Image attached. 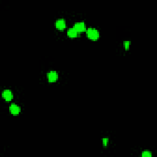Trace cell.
<instances>
[{
	"label": "cell",
	"instance_id": "277c9868",
	"mask_svg": "<svg viewBox=\"0 0 157 157\" xmlns=\"http://www.w3.org/2000/svg\"><path fill=\"white\" fill-rule=\"evenodd\" d=\"M9 110L10 114L13 116H17L19 115L21 112L20 106L15 103H12L9 107Z\"/></svg>",
	"mask_w": 157,
	"mask_h": 157
},
{
	"label": "cell",
	"instance_id": "6da1fadb",
	"mask_svg": "<svg viewBox=\"0 0 157 157\" xmlns=\"http://www.w3.org/2000/svg\"><path fill=\"white\" fill-rule=\"evenodd\" d=\"M85 33L87 38L91 41H97L100 37V33L99 30L95 28L90 27L87 28Z\"/></svg>",
	"mask_w": 157,
	"mask_h": 157
},
{
	"label": "cell",
	"instance_id": "5b68a950",
	"mask_svg": "<svg viewBox=\"0 0 157 157\" xmlns=\"http://www.w3.org/2000/svg\"><path fill=\"white\" fill-rule=\"evenodd\" d=\"M1 96L4 100L6 102H10L12 100L13 98V94L12 91L10 89H5L2 91L1 93Z\"/></svg>",
	"mask_w": 157,
	"mask_h": 157
},
{
	"label": "cell",
	"instance_id": "52a82bcc",
	"mask_svg": "<svg viewBox=\"0 0 157 157\" xmlns=\"http://www.w3.org/2000/svg\"><path fill=\"white\" fill-rule=\"evenodd\" d=\"M78 34H80L73 27L69 28L67 30V36L71 39L76 38L78 37Z\"/></svg>",
	"mask_w": 157,
	"mask_h": 157
},
{
	"label": "cell",
	"instance_id": "30bf717a",
	"mask_svg": "<svg viewBox=\"0 0 157 157\" xmlns=\"http://www.w3.org/2000/svg\"><path fill=\"white\" fill-rule=\"evenodd\" d=\"M109 138L108 137H104L102 139V144L104 147H107L109 144Z\"/></svg>",
	"mask_w": 157,
	"mask_h": 157
},
{
	"label": "cell",
	"instance_id": "ba28073f",
	"mask_svg": "<svg viewBox=\"0 0 157 157\" xmlns=\"http://www.w3.org/2000/svg\"><path fill=\"white\" fill-rule=\"evenodd\" d=\"M141 156L142 157H151L153 156V153L151 151L146 150H144L143 151H142Z\"/></svg>",
	"mask_w": 157,
	"mask_h": 157
},
{
	"label": "cell",
	"instance_id": "7a4b0ae2",
	"mask_svg": "<svg viewBox=\"0 0 157 157\" xmlns=\"http://www.w3.org/2000/svg\"><path fill=\"white\" fill-rule=\"evenodd\" d=\"M58 78L59 75L56 71H50L47 73V79L49 83H55Z\"/></svg>",
	"mask_w": 157,
	"mask_h": 157
},
{
	"label": "cell",
	"instance_id": "8992f818",
	"mask_svg": "<svg viewBox=\"0 0 157 157\" xmlns=\"http://www.w3.org/2000/svg\"><path fill=\"white\" fill-rule=\"evenodd\" d=\"M56 29L59 31H63L66 28V21L64 18H58L55 22Z\"/></svg>",
	"mask_w": 157,
	"mask_h": 157
},
{
	"label": "cell",
	"instance_id": "9c48e42d",
	"mask_svg": "<svg viewBox=\"0 0 157 157\" xmlns=\"http://www.w3.org/2000/svg\"><path fill=\"white\" fill-rule=\"evenodd\" d=\"M123 47L126 50H129V47H130V45H131V42L129 40H125L123 42Z\"/></svg>",
	"mask_w": 157,
	"mask_h": 157
},
{
	"label": "cell",
	"instance_id": "3957f363",
	"mask_svg": "<svg viewBox=\"0 0 157 157\" xmlns=\"http://www.w3.org/2000/svg\"><path fill=\"white\" fill-rule=\"evenodd\" d=\"M73 28L80 34L85 32L87 28L85 23L84 21H78L74 23Z\"/></svg>",
	"mask_w": 157,
	"mask_h": 157
}]
</instances>
